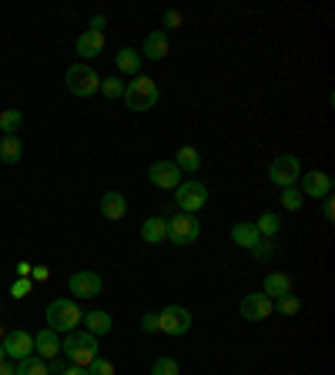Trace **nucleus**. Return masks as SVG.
<instances>
[{
  "label": "nucleus",
  "instance_id": "obj_7",
  "mask_svg": "<svg viewBox=\"0 0 335 375\" xmlns=\"http://www.w3.org/2000/svg\"><path fill=\"white\" fill-rule=\"evenodd\" d=\"M175 201H178V208L184 211V215H198V211L208 205V184L181 181L178 188H175Z\"/></svg>",
  "mask_w": 335,
  "mask_h": 375
},
{
  "label": "nucleus",
  "instance_id": "obj_3",
  "mask_svg": "<svg viewBox=\"0 0 335 375\" xmlns=\"http://www.w3.org/2000/svg\"><path fill=\"white\" fill-rule=\"evenodd\" d=\"M121 101L128 104L131 111H151L158 101H161V91H158V84L155 78H144V74H138V78H131L124 81V97Z\"/></svg>",
  "mask_w": 335,
  "mask_h": 375
},
{
  "label": "nucleus",
  "instance_id": "obj_39",
  "mask_svg": "<svg viewBox=\"0 0 335 375\" xmlns=\"http://www.w3.org/2000/svg\"><path fill=\"white\" fill-rule=\"evenodd\" d=\"M64 369H67V365L61 362V359H47V375H61Z\"/></svg>",
  "mask_w": 335,
  "mask_h": 375
},
{
  "label": "nucleus",
  "instance_id": "obj_24",
  "mask_svg": "<svg viewBox=\"0 0 335 375\" xmlns=\"http://www.w3.org/2000/svg\"><path fill=\"white\" fill-rule=\"evenodd\" d=\"M84 325H88L90 335H107V332L114 328V322H111L107 311H88V315H84Z\"/></svg>",
  "mask_w": 335,
  "mask_h": 375
},
{
  "label": "nucleus",
  "instance_id": "obj_16",
  "mask_svg": "<svg viewBox=\"0 0 335 375\" xmlns=\"http://www.w3.org/2000/svg\"><path fill=\"white\" fill-rule=\"evenodd\" d=\"M101 215L107 221H121L128 215V198L121 191H104L101 194Z\"/></svg>",
  "mask_w": 335,
  "mask_h": 375
},
{
  "label": "nucleus",
  "instance_id": "obj_32",
  "mask_svg": "<svg viewBox=\"0 0 335 375\" xmlns=\"http://www.w3.org/2000/svg\"><path fill=\"white\" fill-rule=\"evenodd\" d=\"M252 251V258L255 261H269V258H275V242H269V238H261L255 248H248Z\"/></svg>",
  "mask_w": 335,
  "mask_h": 375
},
{
  "label": "nucleus",
  "instance_id": "obj_6",
  "mask_svg": "<svg viewBox=\"0 0 335 375\" xmlns=\"http://www.w3.org/2000/svg\"><path fill=\"white\" fill-rule=\"evenodd\" d=\"M198 234H201V221L198 215H175V218H168V242L171 245H192L198 242Z\"/></svg>",
  "mask_w": 335,
  "mask_h": 375
},
{
  "label": "nucleus",
  "instance_id": "obj_31",
  "mask_svg": "<svg viewBox=\"0 0 335 375\" xmlns=\"http://www.w3.org/2000/svg\"><path fill=\"white\" fill-rule=\"evenodd\" d=\"M302 201H305V198H302L298 188H282V208H285V211H298Z\"/></svg>",
  "mask_w": 335,
  "mask_h": 375
},
{
  "label": "nucleus",
  "instance_id": "obj_29",
  "mask_svg": "<svg viewBox=\"0 0 335 375\" xmlns=\"http://www.w3.org/2000/svg\"><path fill=\"white\" fill-rule=\"evenodd\" d=\"M175 165H178V171H198V168H201V157H198L194 148L184 144V148L178 151V161H175Z\"/></svg>",
  "mask_w": 335,
  "mask_h": 375
},
{
  "label": "nucleus",
  "instance_id": "obj_34",
  "mask_svg": "<svg viewBox=\"0 0 335 375\" xmlns=\"http://www.w3.org/2000/svg\"><path fill=\"white\" fill-rule=\"evenodd\" d=\"M30 288H34V282H30V278H17V282L11 285V295L17 298V302H20V298L30 295Z\"/></svg>",
  "mask_w": 335,
  "mask_h": 375
},
{
  "label": "nucleus",
  "instance_id": "obj_37",
  "mask_svg": "<svg viewBox=\"0 0 335 375\" xmlns=\"http://www.w3.org/2000/svg\"><path fill=\"white\" fill-rule=\"evenodd\" d=\"M47 275H51V268H47V265H34V268H30V282H44Z\"/></svg>",
  "mask_w": 335,
  "mask_h": 375
},
{
  "label": "nucleus",
  "instance_id": "obj_22",
  "mask_svg": "<svg viewBox=\"0 0 335 375\" xmlns=\"http://www.w3.org/2000/svg\"><path fill=\"white\" fill-rule=\"evenodd\" d=\"M104 51V34H98V30H84L78 37V54L81 57H98V54Z\"/></svg>",
  "mask_w": 335,
  "mask_h": 375
},
{
  "label": "nucleus",
  "instance_id": "obj_18",
  "mask_svg": "<svg viewBox=\"0 0 335 375\" xmlns=\"http://www.w3.org/2000/svg\"><path fill=\"white\" fill-rule=\"evenodd\" d=\"M114 64L121 74H128V78H138V71H141V54L131 51V47H121L114 54Z\"/></svg>",
  "mask_w": 335,
  "mask_h": 375
},
{
  "label": "nucleus",
  "instance_id": "obj_11",
  "mask_svg": "<svg viewBox=\"0 0 335 375\" xmlns=\"http://www.w3.org/2000/svg\"><path fill=\"white\" fill-rule=\"evenodd\" d=\"M67 288H71V295L74 298H94V295H101V275L98 272H90V268H84V272H74L71 278H67Z\"/></svg>",
  "mask_w": 335,
  "mask_h": 375
},
{
  "label": "nucleus",
  "instance_id": "obj_35",
  "mask_svg": "<svg viewBox=\"0 0 335 375\" xmlns=\"http://www.w3.org/2000/svg\"><path fill=\"white\" fill-rule=\"evenodd\" d=\"M141 332H158V315L155 311H144L141 315Z\"/></svg>",
  "mask_w": 335,
  "mask_h": 375
},
{
  "label": "nucleus",
  "instance_id": "obj_28",
  "mask_svg": "<svg viewBox=\"0 0 335 375\" xmlns=\"http://www.w3.org/2000/svg\"><path fill=\"white\" fill-rule=\"evenodd\" d=\"M17 375H47V362L37 359V355H27L17 362Z\"/></svg>",
  "mask_w": 335,
  "mask_h": 375
},
{
  "label": "nucleus",
  "instance_id": "obj_12",
  "mask_svg": "<svg viewBox=\"0 0 335 375\" xmlns=\"http://www.w3.org/2000/svg\"><path fill=\"white\" fill-rule=\"evenodd\" d=\"M148 178H151L155 188H171V191H175L181 184V171L175 161H155V165L148 168Z\"/></svg>",
  "mask_w": 335,
  "mask_h": 375
},
{
  "label": "nucleus",
  "instance_id": "obj_21",
  "mask_svg": "<svg viewBox=\"0 0 335 375\" xmlns=\"http://www.w3.org/2000/svg\"><path fill=\"white\" fill-rule=\"evenodd\" d=\"M232 242L238 248H255L258 242H261V234L255 232V225H252V221H238V225L232 228Z\"/></svg>",
  "mask_w": 335,
  "mask_h": 375
},
{
  "label": "nucleus",
  "instance_id": "obj_45",
  "mask_svg": "<svg viewBox=\"0 0 335 375\" xmlns=\"http://www.w3.org/2000/svg\"><path fill=\"white\" fill-rule=\"evenodd\" d=\"M0 338H4V328H0Z\"/></svg>",
  "mask_w": 335,
  "mask_h": 375
},
{
  "label": "nucleus",
  "instance_id": "obj_30",
  "mask_svg": "<svg viewBox=\"0 0 335 375\" xmlns=\"http://www.w3.org/2000/svg\"><path fill=\"white\" fill-rule=\"evenodd\" d=\"M151 375H181L178 359H171V355H161V359H155V365H151Z\"/></svg>",
  "mask_w": 335,
  "mask_h": 375
},
{
  "label": "nucleus",
  "instance_id": "obj_20",
  "mask_svg": "<svg viewBox=\"0 0 335 375\" xmlns=\"http://www.w3.org/2000/svg\"><path fill=\"white\" fill-rule=\"evenodd\" d=\"M20 155H24V141H20L17 134H4V138H0V161H4V165H17Z\"/></svg>",
  "mask_w": 335,
  "mask_h": 375
},
{
  "label": "nucleus",
  "instance_id": "obj_5",
  "mask_svg": "<svg viewBox=\"0 0 335 375\" xmlns=\"http://www.w3.org/2000/svg\"><path fill=\"white\" fill-rule=\"evenodd\" d=\"M298 178H302V161L295 155H278L269 165V181L275 188H295Z\"/></svg>",
  "mask_w": 335,
  "mask_h": 375
},
{
  "label": "nucleus",
  "instance_id": "obj_8",
  "mask_svg": "<svg viewBox=\"0 0 335 375\" xmlns=\"http://www.w3.org/2000/svg\"><path fill=\"white\" fill-rule=\"evenodd\" d=\"M158 332L165 335L181 338L184 332H192V311L181 309V305H168V309L158 311Z\"/></svg>",
  "mask_w": 335,
  "mask_h": 375
},
{
  "label": "nucleus",
  "instance_id": "obj_36",
  "mask_svg": "<svg viewBox=\"0 0 335 375\" xmlns=\"http://www.w3.org/2000/svg\"><path fill=\"white\" fill-rule=\"evenodd\" d=\"M181 20H184L181 11H168L165 17H161V27H181Z\"/></svg>",
  "mask_w": 335,
  "mask_h": 375
},
{
  "label": "nucleus",
  "instance_id": "obj_9",
  "mask_svg": "<svg viewBox=\"0 0 335 375\" xmlns=\"http://www.w3.org/2000/svg\"><path fill=\"white\" fill-rule=\"evenodd\" d=\"M0 345H4V355H7L11 362H20V359H27V355H34V335L24 332V328H17V332H4Z\"/></svg>",
  "mask_w": 335,
  "mask_h": 375
},
{
  "label": "nucleus",
  "instance_id": "obj_41",
  "mask_svg": "<svg viewBox=\"0 0 335 375\" xmlns=\"http://www.w3.org/2000/svg\"><path fill=\"white\" fill-rule=\"evenodd\" d=\"M0 375H17V362L4 359V362H0Z\"/></svg>",
  "mask_w": 335,
  "mask_h": 375
},
{
  "label": "nucleus",
  "instance_id": "obj_2",
  "mask_svg": "<svg viewBox=\"0 0 335 375\" xmlns=\"http://www.w3.org/2000/svg\"><path fill=\"white\" fill-rule=\"evenodd\" d=\"M81 322H84V311L78 309L74 298H54L51 305H47V328L57 332V335L78 332Z\"/></svg>",
  "mask_w": 335,
  "mask_h": 375
},
{
  "label": "nucleus",
  "instance_id": "obj_44",
  "mask_svg": "<svg viewBox=\"0 0 335 375\" xmlns=\"http://www.w3.org/2000/svg\"><path fill=\"white\" fill-rule=\"evenodd\" d=\"M4 359H7V355H4V345H0V362H4Z\"/></svg>",
  "mask_w": 335,
  "mask_h": 375
},
{
  "label": "nucleus",
  "instance_id": "obj_27",
  "mask_svg": "<svg viewBox=\"0 0 335 375\" xmlns=\"http://www.w3.org/2000/svg\"><path fill=\"white\" fill-rule=\"evenodd\" d=\"M101 94L107 101H121L124 97V78H101Z\"/></svg>",
  "mask_w": 335,
  "mask_h": 375
},
{
  "label": "nucleus",
  "instance_id": "obj_13",
  "mask_svg": "<svg viewBox=\"0 0 335 375\" xmlns=\"http://www.w3.org/2000/svg\"><path fill=\"white\" fill-rule=\"evenodd\" d=\"M302 198H329L332 194V178L325 174V171H309V174H302Z\"/></svg>",
  "mask_w": 335,
  "mask_h": 375
},
{
  "label": "nucleus",
  "instance_id": "obj_25",
  "mask_svg": "<svg viewBox=\"0 0 335 375\" xmlns=\"http://www.w3.org/2000/svg\"><path fill=\"white\" fill-rule=\"evenodd\" d=\"M20 124H24L20 107H7V111H0V131H4V134H17Z\"/></svg>",
  "mask_w": 335,
  "mask_h": 375
},
{
  "label": "nucleus",
  "instance_id": "obj_4",
  "mask_svg": "<svg viewBox=\"0 0 335 375\" xmlns=\"http://www.w3.org/2000/svg\"><path fill=\"white\" fill-rule=\"evenodd\" d=\"M64 81H67V91L74 94V97H90V94L101 91V74L90 71L88 64H71Z\"/></svg>",
  "mask_w": 335,
  "mask_h": 375
},
{
  "label": "nucleus",
  "instance_id": "obj_14",
  "mask_svg": "<svg viewBox=\"0 0 335 375\" xmlns=\"http://www.w3.org/2000/svg\"><path fill=\"white\" fill-rule=\"evenodd\" d=\"M34 355L37 359H57L61 355V335L57 332H51V328H40L37 335H34Z\"/></svg>",
  "mask_w": 335,
  "mask_h": 375
},
{
  "label": "nucleus",
  "instance_id": "obj_43",
  "mask_svg": "<svg viewBox=\"0 0 335 375\" xmlns=\"http://www.w3.org/2000/svg\"><path fill=\"white\" fill-rule=\"evenodd\" d=\"M30 268H34V265H27V261H20V265H17V275H20V278H27V275H30Z\"/></svg>",
  "mask_w": 335,
  "mask_h": 375
},
{
  "label": "nucleus",
  "instance_id": "obj_42",
  "mask_svg": "<svg viewBox=\"0 0 335 375\" xmlns=\"http://www.w3.org/2000/svg\"><path fill=\"white\" fill-rule=\"evenodd\" d=\"M61 375H88V369H81V365H67Z\"/></svg>",
  "mask_w": 335,
  "mask_h": 375
},
{
  "label": "nucleus",
  "instance_id": "obj_33",
  "mask_svg": "<svg viewBox=\"0 0 335 375\" xmlns=\"http://www.w3.org/2000/svg\"><path fill=\"white\" fill-rule=\"evenodd\" d=\"M88 375H117V369L111 359H101V355H98V359L88 365Z\"/></svg>",
  "mask_w": 335,
  "mask_h": 375
},
{
  "label": "nucleus",
  "instance_id": "obj_26",
  "mask_svg": "<svg viewBox=\"0 0 335 375\" xmlns=\"http://www.w3.org/2000/svg\"><path fill=\"white\" fill-rule=\"evenodd\" d=\"M271 305H275V311H278V315H285V319H292V315H298V311H302V298L288 292V295L275 298Z\"/></svg>",
  "mask_w": 335,
  "mask_h": 375
},
{
  "label": "nucleus",
  "instance_id": "obj_1",
  "mask_svg": "<svg viewBox=\"0 0 335 375\" xmlns=\"http://www.w3.org/2000/svg\"><path fill=\"white\" fill-rule=\"evenodd\" d=\"M101 345H98V335H90V332H67L61 338V355H67V362L71 365H81V369H88L98 355H101Z\"/></svg>",
  "mask_w": 335,
  "mask_h": 375
},
{
  "label": "nucleus",
  "instance_id": "obj_46",
  "mask_svg": "<svg viewBox=\"0 0 335 375\" xmlns=\"http://www.w3.org/2000/svg\"><path fill=\"white\" fill-rule=\"evenodd\" d=\"M0 311H4V302H0Z\"/></svg>",
  "mask_w": 335,
  "mask_h": 375
},
{
  "label": "nucleus",
  "instance_id": "obj_10",
  "mask_svg": "<svg viewBox=\"0 0 335 375\" xmlns=\"http://www.w3.org/2000/svg\"><path fill=\"white\" fill-rule=\"evenodd\" d=\"M238 311H242V319H245V322H265L271 311H275V305H271V298L265 295V292H252V295L242 298Z\"/></svg>",
  "mask_w": 335,
  "mask_h": 375
},
{
  "label": "nucleus",
  "instance_id": "obj_40",
  "mask_svg": "<svg viewBox=\"0 0 335 375\" xmlns=\"http://www.w3.org/2000/svg\"><path fill=\"white\" fill-rule=\"evenodd\" d=\"M322 201H325V205H322V215L332 221V218H335V201H332V194H329V198H322Z\"/></svg>",
  "mask_w": 335,
  "mask_h": 375
},
{
  "label": "nucleus",
  "instance_id": "obj_19",
  "mask_svg": "<svg viewBox=\"0 0 335 375\" xmlns=\"http://www.w3.org/2000/svg\"><path fill=\"white\" fill-rule=\"evenodd\" d=\"M265 295L275 302V298H282V295H288L292 292V278L285 272H269V278H265V288H261Z\"/></svg>",
  "mask_w": 335,
  "mask_h": 375
},
{
  "label": "nucleus",
  "instance_id": "obj_15",
  "mask_svg": "<svg viewBox=\"0 0 335 375\" xmlns=\"http://www.w3.org/2000/svg\"><path fill=\"white\" fill-rule=\"evenodd\" d=\"M168 51H171V44H168V30H151V34L144 37V47L138 54L148 57V61H165Z\"/></svg>",
  "mask_w": 335,
  "mask_h": 375
},
{
  "label": "nucleus",
  "instance_id": "obj_38",
  "mask_svg": "<svg viewBox=\"0 0 335 375\" xmlns=\"http://www.w3.org/2000/svg\"><path fill=\"white\" fill-rule=\"evenodd\" d=\"M104 27H107L104 13H94V17H90V27H88V30H98V34H104Z\"/></svg>",
  "mask_w": 335,
  "mask_h": 375
},
{
  "label": "nucleus",
  "instance_id": "obj_17",
  "mask_svg": "<svg viewBox=\"0 0 335 375\" xmlns=\"http://www.w3.org/2000/svg\"><path fill=\"white\" fill-rule=\"evenodd\" d=\"M141 242H148V245H161V242H168V218L151 215V218L141 225Z\"/></svg>",
  "mask_w": 335,
  "mask_h": 375
},
{
  "label": "nucleus",
  "instance_id": "obj_23",
  "mask_svg": "<svg viewBox=\"0 0 335 375\" xmlns=\"http://www.w3.org/2000/svg\"><path fill=\"white\" fill-rule=\"evenodd\" d=\"M252 225H255V232L261 234V238H269V242L282 234V218H278V215H271V211H265V215H261L258 221H252Z\"/></svg>",
  "mask_w": 335,
  "mask_h": 375
}]
</instances>
